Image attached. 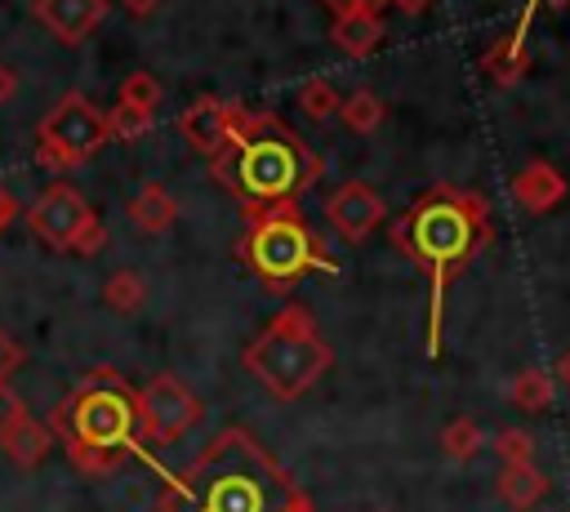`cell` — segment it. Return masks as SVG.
Here are the masks:
<instances>
[{
  "label": "cell",
  "instance_id": "obj_1",
  "mask_svg": "<svg viewBox=\"0 0 570 512\" xmlns=\"http://www.w3.org/2000/svg\"><path fill=\"white\" fill-rule=\"evenodd\" d=\"M160 512H316L294 476L245 427H223L187 472L169 476Z\"/></svg>",
  "mask_w": 570,
  "mask_h": 512
},
{
  "label": "cell",
  "instance_id": "obj_2",
  "mask_svg": "<svg viewBox=\"0 0 570 512\" xmlns=\"http://www.w3.org/2000/svg\"><path fill=\"white\" fill-rule=\"evenodd\" d=\"M321 156L272 111H236L232 138L209 156V174L240 200L245 218L289 209L321 178Z\"/></svg>",
  "mask_w": 570,
  "mask_h": 512
},
{
  "label": "cell",
  "instance_id": "obj_3",
  "mask_svg": "<svg viewBox=\"0 0 570 512\" xmlns=\"http://www.w3.org/2000/svg\"><path fill=\"white\" fill-rule=\"evenodd\" d=\"M490 209L476 191L436 183L428 187L392 227V245L410 254L428 280H432V303H428V356H441V329H445V285L490 245Z\"/></svg>",
  "mask_w": 570,
  "mask_h": 512
},
{
  "label": "cell",
  "instance_id": "obj_4",
  "mask_svg": "<svg viewBox=\"0 0 570 512\" xmlns=\"http://www.w3.org/2000/svg\"><path fill=\"white\" fill-rule=\"evenodd\" d=\"M45 423L62 441L67 459L89 476H107L125 459H147L138 432V387H129L111 365L80 374Z\"/></svg>",
  "mask_w": 570,
  "mask_h": 512
},
{
  "label": "cell",
  "instance_id": "obj_5",
  "mask_svg": "<svg viewBox=\"0 0 570 512\" xmlns=\"http://www.w3.org/2000/svg\"><path fill=\"white\" fill-rule=\"evenodd\" d=\"M240 365L276 396V401H298L321 383V374L334 365V347L325 343L321 325L312 321L307 307L285 303L240 352Z\"/></svg>",
  "mask_w": 570,
  "mask_h": 512
},
{
  "label": "cell",
  "instance_id": "obj_6",
  "mask_svg": "<svg viewBox=\"0 0 570 512\" xmlns=\"http://www.w3.org/2000/svg\"><path fill=\"white\" fill-rule=\"evenodd\" d=\"M236 258L267 289H289V285H298L316 267L334 272V258L325 254L321 236H312V227L303 223L298 205L272 209V214H258V218H245V236L236 240Z\"/></svg>",
  "mask_w": 570,
  "mask_h": 512
},
{
  "label": "cell",
  "instance_id": "obj_7",
  "mask_svg": "<svg viewBox=\"0 0 570 512\" xmlns=\"http://www.w3.org/2000/svg\"><path fill=\"white\" fill-rule=\"evenodd\" d=\"M27 227H31L49 249H58V254H80V258H89V254H98V249L107 245V232H102L94 205H89L71 183L45 187V191L31 200V209H27Z\"/></svg>",
  "mask_w": 570,
  "mask_h": 512
},
{
  "label": "cell",
  "instance_id": "obj_8",
  "mask_svg": "<svg viewBox=\"0 0 570 512\" xmlns=\"http://www.w3.org/2000/svg\"><path fill=\"white\" fill-rule=\"evenodd\" d=\"M107 142V120L85 93H67L36 129V160L45 169H76Z\"/></svg>",
  "mask_w": 570,
  "mask_h": 512
},
{
  "label": "cell",
  "instance_id": "obj_9",
  "mask_svg": "<svg viewBox=\"0 0 570 512\" xmlns=\"http://www.w3.org/2000/svg\"><path fill=\"white\" fill-rule=\"evenodd\" d=\"M200 414H205L200 396H196L183 378H174V374H151V378L138 387V432H142V441H151V445H174V441H183V436L200 423Z\"/></svg>",
  "mask_w": 570,
  "mask_h": 512
},
{
  "label": "cell",
  "instance_id": "obj_10",
  "mask_svg": "<svg viewBox=\"0 0 570 512\" xmlns=\"http://www.w3.org/2000/svg\"><path fill=\"white\" fill-rule=\"evenodd\" d=\"M383 214H387V205H383V196L370 187V183H361V178H347L343 187H334L330 191V200H325V218H330V227L343 236V240H365L379 223H383Z\"/></svg>",
  "mask_w": 570,
  "mask_h": 512
},
{
  "label": "cell",
  "instance_id": "obj_11",
  "mask_svg": "<svg viewBox=\"0 0 570 512\" xmlns=\"http://www.w3.org/2000/svg\"><path fill=\"white\" fill-rule=\"evenodd\" d=\"M31 18L58 45H85L102 27V18H107V0H36Z\"/></svg>",
  "mask_w": 570,
  "mask_h": 512
},
{
  "label": "cell",
  "instance_id": "obj_12",
  "mask_svg": "<svg viewBox=\"0 0 570 512\" xmlns=\"http://www.w3.org/2000/svg\"><path fill=\"white\" fill-rule=\"evenodd\" d=\"M236 102H223V98H196L183 116H178V129L183 138L200 151V156H218L223 142L232 138V125H236Z\"/></svg>",
  "mask_w": 570,
  "mask_h": 512
},
{
  "label": "cell",
  "instance_id": "obj_13",
  "mask_svg": "<svg viewBox=\"0 0 570 512\" xmlns=\"http://www.w3.org/2000/svg\"><path fill=\"white\" fill-rule=\"evenodd\" d=\"M561 196H566V178L548 160H530L512 174V200L525 214H548L561 205Z\"/></svg>",
  "mask_w": 570,
  "mask_h": 512
},
{
  "label": "cell",
  "instance_id": "obj_14",
  "mask_svg": "<svg viewBox=\"0 0 570 512\" xmlns=\"http://www.w3.org/2000/svg\"><path fill=\"white\" fill-rule=\"evenodd\" d=\"M58 445V436L49 432V423L45 419H22L13 432H4L0 436V450L9 454V463H18L22 472H31V467H40L45 459H49V450Z\"/></svg>",
  "mask_w": 570,
  "mask_h": 512
},
{
  "label": "cell",
  "instance_id": "obj_15",
  "mask_svg": "<svg viewBox=\"0 0 570 512\" xmlns=\"http://www.w3.org/2000/svg\"><path fill=\"white\" fill-rule=\"evenodd\" d=\"M330 40L347 53V58H370L383 40V18L374 9H352V13H338L334 27H330Z\"/></svg>",
  "mask_w": 570,
  "mask_h": 512
},
{
  "label": "cell",
  "instance_id": "obj_16",
  "mask_svg": "<svg viewBox=\"0 0 570 512\" xmlns=\"http://www.w3.org/2000/svg\"><path fill=\"white\" fill-rule=\"evenodd\" d=\"M481 67H485V76L490 80H499V85H517L525 71H530V49H525V22H517L512 31H503L490 49H485V58H481Z\"/></svg>",
  "mask_w": 570,
  "mask_h": 512
},
{
  "label": "cell",
  "instance_id": "obj_17",
  "mask_svg": "<svg viewBox=\"0 0 570 512\" xmlns=\"http://www.w3.org/2000/svg\"><path fill=\"white\" fill-rule=\"evenodd\" d=\"M174 218H178V200L169 196V187H160V183H142V187L134 191V200H129V223H134L138 232L160 236V232L174 227Z\"/></svg>",
  "mask_w": 570,
  "mask_h": 512
},
{
  "label": "cell",
  "instance_id": "obj_18",
  "mask_svg": "<svg viewBox=\"0 0 570 512\" xmlns=\"http://www.w3.org/2000/svg\"><path fill=\"white\" fill-rule=\"evenodd\" d=\"M499 499L508 503V508H517V512H525V508H534L543 494H548V476L534 467V463H503V472H499Z\"/></svg>",
  "mask_w": 570,
  "mask_h": 512
},
{
  "label": "cell",
  "instance_id": "obj_19",
  "mask_svg": "<svg viewBox=\"0 0 570 512\" xmlns=\"http://www.w3.org/2000/svg\"><path fill=\"white\" fill-rule=\"evenodd\" d=\"M102 303H107L111 312H120V316H134V312L147 303V280H142L134 267H116V272L107 276V285H102Z\"/></svg>",
  "mask_w": 570,
  "mask_h": 512
},
{
  "label": "cell",
  "instance_id": "obj_20",
  "mask_svg": "<svg viewBox=\"0 0 570 512\" xmlns=\"http://www.w3.org/2000/svg\"><path fill=\"white\" fill-rule=\"evenodd\" d=\"M338 116H343V125H347L352 134H374L387 111H383V98H379L374 89H356V93L338 98Z\"/></svg>",
  "mask_w": 570,
  "mask_h": 512
},
{
  "label": "cell",
  "instance_id": "obj_21",
  "mask_svg": "<svg viewBox=\"0 0 570 512\" xmlns=\"http://www.w3.org/2000/svg\"><path fill=\"white\" fill-rule=\"evenodd\" d=\"M552 392H557V378L548 374V370H521L517 378H512V405L517 410H548L552 405Z\"/></svg>",
  "mask_w": 570,
  "mask_h": 512
},
{
  "label": "cell",
  "instance_id": "obj_22",
  "mask_svg": "<svg viewBox=\"0 0 570 512\" xmlns=\"http://www.w3.org/2000/svg\"><path fill=\"white\" fill-rule=\"evenodd\" d=\"M481 445H485V432H481L476 419H450V423L441 427V450H445V459H454V463L472 459Z\"/></svg>",
  "mask_w": 570,
  "mask_h": 512
},
{
  "label": "cell",
  "instance_id": "obj_23",
  "mask_svg": "<svg viewBox=\"0 0 570 512\" xmlns=\"http://www.w3.org/2000/svg\"><path fill=\"white\" fill-rule=\"evenodd\" d=\"M160 98H165V89H160V80H156L151 71H129V76L120 80V98H116V102H129V107L151 111V116H156Z\"/></svg>",
  "mask_w": 570,
  "mask_h": 512
},
{
  "label": "cell",
  "instance_id": "obj_24",
  "mask_svg": "<svg viewBox=\"0 0 570 512\" xmlns=\"http://www.w3.org/2000/svg\"><path fill=\"white\" fill-rule=\"evenodd\" d=\"M102 120H107V138H125V142L142 138V134L156 125L151 111H138V107H129V102H116L111 111H102Z\"/></svg>",
  "mask_w": 570,
  "mask_h": 512
},
{
  "label": "cell",
  "instance_id": "obj_25",
  "mask_svg": "<svg viewBox=\"0 0 570 512\" xmlns=\"http://www.w3.org/2000/svg\"><path fill=\"white\" fill-rule=\"evenodd\" d=\"M298 107H303L312 120H330V116H338V93H334L330 80L312 76V80H303V89H298Z\"/></svg>",
  "mask_w": 570,
  "mask_h": 512
},
{
  "label": "cell",
  "instance_id": "obj_26",
  "mask_svg": "<svg viewBox=\"0 0 570 512\" xmlns=\"http://www.w3.org/2000/svg\"><path fill=\"white\" fill-rule=\"evenodd\" d=\"M494 450H499L503 463H534V459H530V454H534V436H530L525 427H503V432L494 436Z\"/></svg>",
  "mask_w": 570,
  "mask_h": 512
},
{
  "label": "cell",
  "instance_id": "obj_27",
  "mask_svg": "<svg viewBox=\"0 0 570 512\" xmlns=\"http://www.w3.org/2000/svg\"><path fill=\"white\" fill-rule=\"evenodd\" d=\"M22 419H27V401H22L9 383H0V436H4V432H13Z\"/></svg>",
  "mask_w": 570,
  "mask_h": 512
},
{
  "label": "cell",
  "instance_id": "obj_28",
  "mask_svg": "<svg viewBox=\"0 0 570 512\" xmlns=\"http://www.w3.org/2000/svg\"><path fill=\"white\" fill-rule=\"evenodd\" d=\"M22 361H27V347L9 329H0V383H9L22 370Z\"/></svg>",
  "mask_w": 570,
  "mask_h": 512
},
{
  "label": "cell",
  "instance_id": "obj_29",
  "mask_svg": "<svg viewBox=\"0 0 570 512\" xmlns=\"http://www.w3.org/2000/svg\"><path fill=\"white\" fill-rule=\"evenodd\" d=\"M13 89H18V76H13V71H9L4 62H0V107H4L9 98H13Z\"/></svg>",
  "mask_w": 570,
  "mask_h": 512
},
{
  "label": "cell",
  "instance_id": "obj_30",
  "mask_svg": "<svg viewBox=\"0 0 570 512\" xmlns=\"http://www.w3.org/2000/svg\"><path fill=\"white\" fill-rule=\"evenodd\" d=\"M120 4H125L129 13H138V18H147V13H156L165 0H120Z\"/></svg>",
  "mask_w": 570,
  "mask_h": 512
},
{
  "label": "cell",
  "instance_id": "obj_31",
  "mask_svg": "<svg viewBox=\"0 0 570 512\" xmlns=\"http://www.w3.org/2000/svg\"><path fill=\"white\" fill-rule=\"evenodd\" d=\"M325 9H334V18L338 13H352V9H365V0H321Z\"/></svg>",
  "mask_w": 570,
  "mask_h": 512
},
{
  "label": "cell",
  "instance_id": "obj_32",
  "mask_svg": "<svg viewBox=\"0 0 570 512\" xmlns=\"http://www.w3.org/2000/svg\"><path fill=\"white\" fill-rule=\"evenodd\" d=\"M392 4H396L401 13H423V9L432 4V0H392Z\"/></svg>",
  "mask_w": 570,
  "mask_h": 512
},
{
  "label": "cell",
  "instance_id": "obj_33",
  "mask_svg": "<svg viewBox=\"0 0 570 512\" xmlns=\"http://www.w3.org/2000/svg\"><path fill=\"white\" fill-rule=\"evenodd\" d=\"M557 378H561V387L570 392V352H561V361H557Z\"/></svg>",
  "mask_w": 570,
  "mask_h": 512
},
{
  "label": "cell",
  "instance_id": "obj_34",
  "mask_svg": "<svg viewBox=\"0 0 570 512\" xmlns=\"http://www.w3.org/2000/svg\"><path fill=\"white\" fill-rule=\"evenodd\" d=\"M9 218H13V200H9V191L0 187V227H4Z\"/></svg>",
  "mask_w": 570,
  "mask_h": 512
},
{
  "label": "cell",
  "instance_id": "obj_35",
  "mask_svg": "<svg viewBox=\"0 0 570 512\" xmlns=\"http://www.w3.org/2000/svg\"><path fill=\"white\" fill-rule=\"evenodd\" d=\"M387 4H392V0H365V9H374V13H383Z\"/></svg>",
  "mask_w": 570,
  "mask_h": 512
},
{
  "label": "cell",
  "instance_id": "obj_36",
  "mask_svg": "<svg viewBox=\"0 0 570 512\" xmlns=\"http://www.w3.org/2000/svg\"><path fill=\"white\" fill-rule=\"evenodd\" d=\"M534 4H570V0H530V9H534ZM530 9H525V13H530ZM521 22H525V18H521Z\"/></svg>",
  "mask_w": 570,
  "mask_h": 512
},
{
  "label": "cell",
  "instance_id": "obj_37",
  "mask_svg": "<svg viewBox=\"0 0 570 512\" xmlns=\"http://www.w3.org/2000/svg\"><path fill=\"white\" fill-rule=\"evenodd\" d=\"M379 512H387V508H379Z\"/></svg>",
  "mask_w": 570,
  "mask_h": 512
}]
</instances>
